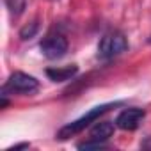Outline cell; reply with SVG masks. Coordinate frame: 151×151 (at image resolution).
<instances>
[{"label": "cell", "mask_w": 151, "mask_h": 151, "mask_svg": "<svg viewBox=\"0 0 151 151\" xmlns=\"http://www.w3.org/2000/svg\"><path fill=\"white\" fill-rule=\"evenodd\" d=\"M4 4L13 16H20L27 6V0H4Z\"/></svg>", "instance_id": "ba28073f"}, {"label": "cell", "mask_w": 151, "mask_h": 151, "mask_svg": "<svg viewBox=\"0 0 151 151\" xmlns=\"http://www.w3.org/2000/svg\"><path fill=\"white\" fill-rule=\"evenodd\" d=\"M22 147H29V144H18V146H14L13 149H22Z\"/></svg>", "instance_id": "30bf717a"}, {"label": "cell", "mask_w": 151, "mask_h": 151, "mask_svg": "<svg viewBox=\"0 0 151 151\" xmlns=\"http://www.w3.org/2000/svg\"><path fill=\"white\" fill-rule=\"evenodd\" d=\"M112 133H114V124L110 121H98L91 128V140L105 142L109 137H112Z\"/></svg>", "instance_id": "52a82bcc"}, {"label": "cell", "mask_w": 151, "mask_h": 151, "mask_svg": "<svg viewBox=\"0 0 151 151\" xmlns=\"http://www.w3.org/2000/svg\"><path fill=\"white\" fill-rule=\"evenodd\" d=\"M36 32H37V22H32V23H29L27 27H23L20 30V37L22 39H30V37H34Z\"/></svg>", "instance_id": "9c48e42d"}, {"label": "cell", "mask_w": 151, "mask_h": 151, "mask_svg": "<svg viewBox=\"0 0 151 151\" xmlns=\"http://www.w3.org/2000/svg\"><path fill=\"white\" fill-rule=\"evenodd\" d=\"M116 105H119V103H105V105H98V107L91 109V110H89L87 114H84L82 117H78V119L68 123L66 126H62V128L59 130L57 137H59L60 140H66V139H69V137H73V135L84 132L91 123H96L109 109H112V107H116Z\"/></svg>", "instance_id": "6da1fadb"}, {"label": "cell", "mask_w": 151, "mask_h": 151, "mask_svg": "<svg viewBox=\"0 0 151 151\" xmlns=\"http://www.w3.org/2000/svg\"><path fill=\"white\" fill-rule=\"evenodd\" d=\"M39 48H41V52H43V55L46 59L55 60V59H60V57L66 55V52H68V39L62 34H59V32H52L41 41Z\"/></svg>", "instance_id": "277c9868"}, {"label": "cell", "mask_w": 151, "mask_h": 151, "mask_svg": "<svg viewBox=\"0 0 151 151\" xmlns=\"http://www.w3.org/2000/svg\"><path fill=\"white\" fill-rule=\"evenodd\" d=\"M128 50V41L123 32L119 30H110L101 36L98 43V59L101 60H110Z\"/></svg>", "instance_id": "7a4b0ae2"}, {"label": "cell", "mask_w": 151, "mask_h": 151, "mask_svg": "<svg viewBox=\"0 0 151 151\" xmlns=\"http://www.w3.org/2000/svg\"><path fill=\"white\" fill-rule=\"evenodd\" d=\"M144 116H146V112H144L142 109H137V107L124 109V110L117 116V119H116V126L121 128V130H128V132L137 130L139 124L142 123Z\"/></svg>", "instance_id": "5b68a950"}, {"label": "cell", "mask_w": 151, "mask_h": 151, "mask_svg": "<svg viewBox=\"0 0 151 151\" xmlns=\"http://www.w3.org/2000/svg\"><path fill=\"white\" fill-rule=\"evenodd\" d=\"M78 68L77 66H64V68H48L46 69V77L53 82H66L71 80L75 75H77Z\"/></svg>", "instance_id": "8992f818"}, {"label": "cell", "mask_w": 151, "mask_h": 151, "mask_svg": "<svg viewBox=\"0 0 151 151\" xmlns=\"http://www.w3.org/2000/svg\"><path fill=\"white\" fill-rule=\"evenodd\" d=\"M149 43H151V39H149Z\"/></svg>", "instance_id": "8fae6325"}, {"label": "cell", "mask_w": 151, "mask_h": 151, "mask_svg": "<svg viewBox=\"0 0 151 151\" xmlns=\"http://www.w3.org/2000/svg\"><path fill=\"white\" fill-rule=\"evenodd\" d=\"M37 89H39L37 78L23 71H14L4 86V91H11L18 94H34Z\"/></svg>", "instance_id": "3957f363"}]
</instances>
